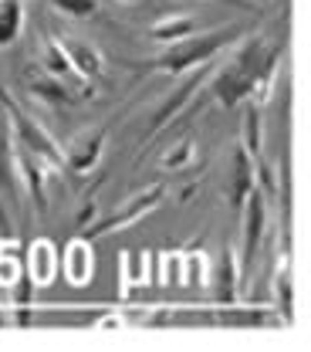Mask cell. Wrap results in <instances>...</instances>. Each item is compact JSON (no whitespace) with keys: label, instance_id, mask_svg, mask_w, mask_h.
<instances>
[{"label":"cell","instance_id":"obj_21","mask_svg":"<svg viewBox=\"0 0 311 352\" xmlns=\"http://www.w3.org/2000/svg\"><path fill=\"white\" fill-rule=\"evenodd\" d=\"M21 274H24V248L14 244L10 237H3L0 241V285L14 288Z\"/></svg>","mask_w":311,"mask_h":352},{"label":"cell","instance_id":"obj_4","mask_svg":"<svg viewBox=\"0 0 311 352\" xmlns=\"http://www.w3.org/2000/svg\"><path fill=\"white\" fill-rule=\"evenodd\" d=\"M163 200H166V190L152 183V186H146V190L133 193V197H129L119 210H112L108 217L95 220L91 227H85V230H82V237H85V241H95V237H102V234H115V230L129 227V223H135V220H142L146 214H152Z\"/></svg>","mask_w":311,"mask_h":352},{"label":"cell","instance_id":"obj_10","mask_svg":"<svg viewBox=\"0 0 311 352\" xmlns=\"http://www.w3.org/2000/svg\"><path fill=\"white\" fill-rule=\"evenodd\" d=\"M61 47H65V54L71 61V72L82 82H98L105 75V58L91 41H85V38H61Z\"/></svg>","mask_w":311,"mask_h":352},{"label":"cell","instance_id":"obj_18","mask_svg":"<svg viewBox=\"0 0 311 352\" xmlns=\"http://www.w3.org/2000/svg\"><path fill=\"white\" fill-rule=\"evenodd\" d=\"M0 190L17 200V166H14V139L10 126L0 119Z\"/></svg>","mask_w":311,"mask_h":352},{"label":"cell","instance_id":"obj_16","mask_svg":"<svg viewBox=\"0 0 311 352\" xmlns=\"http://www.w3.org/2000/svg\"><path fill=\"white\" fill-rule=\"evenodd\" d=\"M41 72L51 75V78H61V82H82L75 72H71V61L61 47V38L47 34L45 38V47H41Z\"/></svg>","mask_w":311,"mask_h":352},{"label":"cell","instance_id":"obj_7","mask_svg":"<svg viewBox=\"0 0 311 352\" xmlns=\"http://www.w3.org/2000/svg\"><path fill=\"white\" fill-rule=\"evenodd\" d=\"M102 149H105V129H91L78 139H71L65 149H61V160H65V170L71 173H91L102 160Z\"/></svg>","mask_w":311,"mask_h":352},{"label":"cell","instance_id":"obj_5","mask_svg":"<svg viewBox=\"0 0 311 352\" xmlns=\"http://www.w3.org/2000/svg\"><path fill=\"white\" fill-rule=\"evenodd\" d=\"M240 214H244V237H240L244 248H240V254H237V264H240V281H244V278L251 274V267H254L261 237H264V230H267V197L261 186H254V190L247 193Z\"/></svg>","mask_w":311,"mask_h":352},{"label":"cell","instance_id":"obj_2","mask_svg":"<svg viewBox=\"0 0 311 352\" xmlns=\"http://www.w3.org/2000/svg\"><path fill=\"white\" fill-rule=\"evenodd\" d=\"M247 34L244 24H230V28H220V31H203V34H186L179 41L166 44V51L146 65V72H156V75H166V78H179L186 72H196L203 68L207 61H214L217 54H223L227 47L240 41Z\"/></svg>","mask_w":311,"mask_h":352},{"label":"cell","instance_id":"obj_8","mask_svg":"<svg viewBox=\"0 0 311 352\" xmlns=\"http://www.w3.org/2000/svg\"><path fill=\"white\" fill-rule=\"evenodd\" d=\"M254 186H257V163L251 160L244 142H237L233 153H230V193H227V200L237 214H240V207H244V200Z\"/></svg>","mask_w":311,"mask_h":352},{"label":"cell","instance_id":"obj_11","mask_svg":"<svg viewBox=\"0 0 311 352\" xmlns=\"http://www.w3.org/2000/svg\"><path fill=\"white\" fill-rule=\"evenodd\" d=\"M270 281H274V311L284 322H295V254L291 251H281Z\"/></svg>","mask_w":311,"mask_h":352},{"label":"cell","instance_id":"obj_3","mask_svg":"<svg viewBox=\"0 0 311 352\" xmlns=\"http://www.w3.org/2000/svg\"><path fill=\"white\" fill-rule=\"evenodd\" d=\"M0 112L7 116V126H10V139L17 142V149H24L27 156H34L38 163H45V170H65V160H61V149H58V142L47 135L14 98H10V91H3L0 85Z\"/></svg>","mask_w":311,"mask_h":352},{"label":"cell","instance_id":"obj_9","mask_svg":"<svg viewBox=\"0 0 311 352\" xmlns=\"http://www.w3.org/2000/svg\"><path fill=\"white\" fill-rule=\"evenodd\" d=\"M240 295V264H237V248L227 244L220 258L214 264V305H233Z\"/></svg>","mask_w":311,"mask_h":352},{"label":"cell","instance_id":"obj_26","mask_svg":"<svg viewBox=\"0 0 311 352\" xmlns=\"http://www.w3.org/2000/svg\"><path fill=\"white\" fill-rule=\"evenodd\" d=\"M0 325H3V308H0Z\"/></svg>","mask_w":311,"mask_h":352},{"label":"cell","instance_id":"obj_25","mask_svg":"<svg viewBox=\"0 0 311 352\" xmlns=\"http://www.w3.org/2000/svg\"><path fill=\"white\" fill-rule=\"evenodd\" d=\"M119 3H139V0H119Z\"/></svg>","mask_w":311,"mask_h":352},{"label":"cell","instance_id":"obj_13","mask_svg":"<svg viewBox=\"0 0 311 352\" xmlns=\"http://www.w3.org/2000/svg\"><path fill=\"white\" fill-rule=\"evenodd\" d=\"M61 267H65V278H68L75 288H85L91 281L95 258H91V248H89L85 237H75V241L61 251Z\"/></svg>","mask_w":311,"mask_h":352},{"label":"cell","instance_id":"obj_17","mask_svg":"<svg viewBox=\"0 0 311 352\" xmlns=\"http://www.w3.org/2000/svg\"><path fill=\"white\" fill-rule=\"evenodd\" d=\"M193 31H196V17H189V14H170V17L152 21L149 38L159 44H173L179 38H186V34H193Z\"/></svg>","mask_w":311,"mask_h":352},{"label":"cell","instance_id":"obj_24","mask_svg":"<svg viewBox=\"0 0 311 352\" xmlns=\"http://www.w3.org/2000/svg\"><path fill=\"white\" fill-rule=\"evenodd\" d=\"M0 230H3V237H10V217L3 210V197H0Z\"/></svg>","mask_w":311,"mask_h":352},{"label":"cell","instance_id":"obj_23","mask_svg":"<svg viewBox=\"0 0 311 352\" xmlns=\"http://www.w3.org/2000/svg\"><path fill=\"white\" fill-rule=\"evenodd\" d=\"M193 153H196V142L186 135V139H179L176 146L163 156V166H166V170H179V166H186V163L193 160Z\"/></svg>","mask_w":311,"mask_h":352},{"label":"cell","instance_id":"obj_20","mask_svg":"<svg viewBox=\"0 0 311 352\" xmlns=\"http://www.w3.org/2000/svg\"><path fill=\"white\" fill-rule=\"evenodd\" d=\"M240 142H244V149L251 153V160L254 163H261V142H264V126H261V105H254V102H247V112H244V122H240Z\"/></svg>","mask_w":311,"mask_h":352},{"label":"cell","instance_id":"obj_6","mask_svg":"<svg viewBox=\"0 0 311 352\" xmlns=\"http://www.w3.org/2000/svg\"><path fill=\"white\" fill-rule=\"evenodd\" d=\"M200 322H210V325H233V329H257L277 318L274 305H214L210 311H193Z\"/></svg>","mask_w":311,"mask_h":352},{"label":"cell","instance_id":"obj_14","mask_svg":"<svg viewBox=\"0 0 311 352\" xmlns=\"http://www.w3.org/2000/svg\"><path fill=\"white\" fill-rule=\"evenodd\" d=\"M207 78H210V72H196V75H193L189 82H183V85H179L176 91H173V98H170V102H166V105H163V109L156 112V119H152V126H149V129L159 132L163 126H170V122L176 119V116L183 112V109H186V105H193L196 91L207 85Z\"/></svg>","mask_w":311,"mask_h":352},{"label":"cell","instance_id":"obj_22","mask_svg":"<svg viewBox=\"0 0 311 352\" xmlns=\"http://www.w3.org/2000/svg\"><path fill=\"white\" fill-rule=\"evenodd\" d=\"M51 7L65 17H75V21H85L98 14V0H51Z\"/></svg>","mask_w":311,"mask_h":352},{"label":"cell","instance_id":"obj_19","mask_svg":"<svg viewBox=\"0 0 311 352\" xmlns=\"http://www.w3.org/2000/svg\"><path fill=\"white\" fill-rule=\"evenodd\" d=\"M24 34V0H0V47L17 44Z\"/></svg>","mask_w":311,"mask_h":352},{"label":"cell","instance_id":"obj_12","mask_svg":"<svg viewBox=\"0 0 311 352\" xmlns=\"http://www.w3.org/2000/svg\"><path fill=\"white\" fill-rule=\"evenodd\" d=\"M24 271H27V278H31L34 288L51 285L54 274H58V251H54V244L41 237L31 248H24Z\"/></svg>","mask_w":311,"mask_h":352},{"label":"cell","instance_id":"obj_1","mask_svg":"<svg viewBox=\"0 0 311 352\" xmlns=\"http://www.w3.org/2000/svg\"><path fill=\"white\" fill-rule=\"evenodd\" d=\"M284 58V41H267L244 34V44L233 51V58L210 72V95L220 109H237L244 102H254L264 109L274 88V75Z\"/></svg>","mask_w":311,"mask_h":352},{"label":"cell","instance_id":"obj_15","mask_svg":"<svg viewBox=\"0 0 311 352\" xmlns=\"http://www.w3.org/2000/svg\"><path fill=\"white\" fill-rule=\"evenodd\" d=\"M31 95L47 102V105H75V102H82V98H91V91H71L68 82L51 78V75L34 78V82H31Z\"/></svg>","mask_w":311,"mask_h":352}]
</instances>
